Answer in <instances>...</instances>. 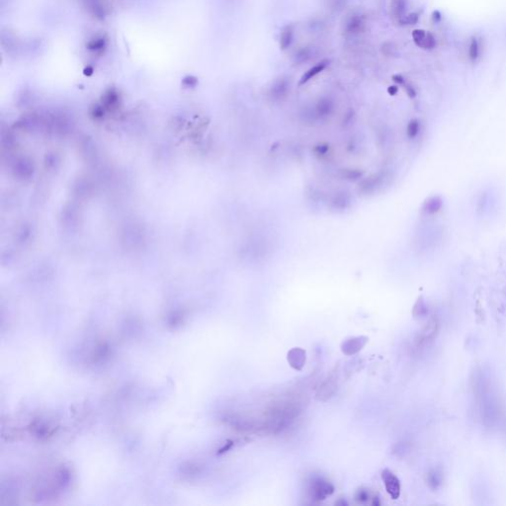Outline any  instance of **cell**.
I'll use <instances>...</instances> for the list:
<instances>
[{
    "mask_svg": "<svg viewBox=\"0 0 506 506\" xmlns=\"http://www.w3.org/2000/svg\"><path fill=\"white\" fill-rule=\"evenodd\" d=\"M382 477H383L384 484H385L386 489L389 492V494L394 499L398 498V496L400 494V484H399L398 479L396 478V476L392 472H390L388 470H386V471L383 472Z\"/></svg>",
    "mask_w": 506,
    "mask_h": 506,
    "instance_id": "obj_4",
    "label": "cell"
},
{
    "mask_svg": "<svg viewBox=\"0 0 506 506\" xmlns=\"http://www.w3.org/2000/svg\"><path fill=\"white\" fill-rule=\"evenodd\" d=\"M333 110V102L330 98H324L319 100V102L315 106V112L317 117L326 118L330 115Z\"/></svg>",
    "mask_w": 506,
    "mask_h": 506,
    "instance_id": "obj_12",
    "label": "cell"
},
{
    "mask_svg": "<svg viewBox=\"0 0 506 506\" xmlns=\"http://www.w3.org/2000/svg\"><path fill=\"white\" fill-rule=\"evenodd\" d=\"M337 389V379L334 376L329 377L320 386L317 393V398L327 399L332 396Z\"/></svg>",
    "mask_w": 506,
    "mask_h": 506,
    "instance_id": "obj_6",
    "label": "cell"
},
{
    "mask_svg": "<svg viewBox=\"0 0 506 506\" xmlns=\"http://www.w3.org/2000/svg\"><path fill=\"white\" fill-rule=\"evenodd\" d=\"M365 172L362 171L361 169H354V168H345V169H342L340 170V173H339V176L341 179L343 180H347V181H357V180H361L363 176H364Z\"/></svg>",
    "mask_w": 506,
    "mask_h": 506,
    "instance_id": "obj_14",
    "label": "cell"
},
{
    "mask_svg": "<svg viewBox=\"0 0 506 506\" xmlns=\"http://www.w3.org/2000/svg\"><path fill=\"white\" fill-rule=\"evenodd\" d=\"M393 79H394V81H395V82L398 83V84H403V82H404L403 77H402L401 75H398V74L394 75V76H393Z\"/></svg>",
    "mask_w": 506,
    "mask_h": 506,
    "instance_id": "obj_19",
    "label": "cell"
},
{
    "mask_svg": "<svg viewBox=\"0 0 506 506\" xmlns=\"http://www.w3.org/2000/svg\"><path fill=\"white\" fill-rule=\"evenodd\" d=\"M364 25V21L360 15L353 16L352 18L349 20V22L346 25V30L348 33H355L361 30L362 26Z\"/></svg>",
    "mask_w": 506,
    "mask_h": 506,
    "instance_id": "obj_16",
    "label": "cell"
},
{
    "mask_svg": "<svg viewBox=\"0 0 506 506\" xmlns=\"http://www.w3.org/2000/svg\"><path fill=\"white\" fill-rule=\"evenodd\" d=\"M329 61L326 60V61H323L320 63H318L317 65H315L310 68H308V70L302 75L301 79H300V82H299V85H304L306 84L307 82H308L310 79H312L313 77H315L317 74H319L320 72H323L326 67L329 65Z\"/></svg>",
    "mask_w": 506,
    "mask_h": 506,
    "instance_id": "obj_8",
    "label": "cell"
},
{
    "mask_svg": "<svg viewBox=\"0 0 506 506\" xmlns=\"http://www.w3.org/2000/svg\"><path fill=\"white\" fill-rule=\"evenodd\" d=\"M314 151H315V154H318V155H326L330 151V148H329L328 144H318L315 147Z\"/></svg>",
    "mask_w": 506,
    "mask_h": 506,
    "instance_id": "obj_18",
    "label": "cell"
},
{
    "mask_svg": "<svg viewBox=\"0 0 506 506\" xmlns=\"http://www.w3.org/2000/svg\"><path fill=\"white\" fill-rule=\"evenodd\" d=\"M418 123L417 121H411L408 126H407V135L409 137H415L417 134H418Z\"/></svg>",
    "mask_w": 506,
    "mask_h": 506,
    "instance_id": "obj_17",
    "label": "cell"
},
{
    "mask_svg": "<svg viewBox=\"0 0 506 506\" xmlns=\"http://www.w3.org/2000/svg\"><path fill=\"white\" fill-rule=\"evenodd\" d=\"M397 90H398V88H397L396 86H395V85H393V86H390V87H389V89H388V92H389L391 95H395V94H396Z\"/></svg>",
    "mask_w": 506,
    "mask_h": 506,
    "instance_id": "obj_20",
    "label": "cell"
},
{
    "mask_svg": "<svg viewBox=\"0 0 506 506\" xmlns=\"http://www.w3.org/2000/svg\"><path fill=\"white\" fill-rule=\"evenodd\" d=\"M406 7L407 0H391L392 12L395 17L399 19V21L405 17Z\"/></svg>",
    "mask_w": 506,
    "mask_h": 506,
    "instance_id": "obj_13",
    "label": "cell"
},
{
    "mask_svg": "<svg viewBox=\"0 0 506 506\" xmlns=\"http://www.w3.org/2000/svg\"><path fill=\"white\" fill-rule=\"evenodd\" d=\"M308 492L312 499L319 501L333 492V487L330 483L324 481L323 479L315 478L310 481Z\"/></svg>",
    "mask_w": 506,
    "mask_h": 506,
    "instance_id": "obj_2",
    "label": "cell"
},
{
    "mask_svg": "<svg viewBox=\"0 0 506 506\" xmlns=\"http://www.w3.org/2000/svg\"><path fill=\"white\" fill-rule=\"evenodd\" d=\"M294 39V27L292 25H287L280 35V48L284 51L287 50L292 43Z\"/></svg>",
    "mask_w": 506,
    "mask_h": 506,
    "instance_id": "obj_11",
    "label": "cell"
},
{
    "mask_svg": "<svg viewBox=\"0 0 506 506\" xmlns=\"http://www.w3.org/2000/svg\"><path fill=\"white\" fill-rule=\"evenodd\" d=\"M330 209L334 210L335 212H343L346 209L350 208L351 203H352V197L350 193L346 190H340L335 192L330 201Z\"/></svg>",
    "mask_w": 506,
    "mask_h": 506,
    "instance_id": "obj_3",
    "label": "cell"
},
{
    "mask_svg": "<svg viewBox=\"0 0 506 506\" xmlns=\"http://www.w3.org/2000/svg\"><path fill=\"white\" fill-rule=\"evenodd\" d=\"M288 88H289V84H288V81L286 79L284 78H279L278 80H276L274 82V84L272 85V87L270 89V93H271V96L275 99V100H279L281 98H283L288 92Z\"/></svg>",
    "mask_w": 506,
    "mask_h": 506,
    "instance_id": "obj_9",
    "label": "cell"
},
{
    "mask_svg": "<svg viewBox=\"0 0 506 506\" xmlns=\"http://www.w3.org/2000/svg\"><path fill=\"white\" fill-rule=\"evenodd\" d=\"M288 360L292 367L296 369H301L306 362V352L302 349L296 348L289 353Z\"/></svg>",
    "mask_w": 506,
    "mask_h": 506,
    "instance_id": "obj_10",
    "label": "cell"
},
{
    "mask_svg": "<svg viewBox=\"0 0 506 506\" xmlns=\"http://www.w3.org/2000/svg\"><path fill=\"white\" fill-rule=\"evenodd\" d=\"M412 37L416 44L422 49H433L435 47L434 37L423 30H415Z\"/></svg>",
    "mask_w": 506,
    "mask_h": 506,
    "instance_id": "obj_5",
    "label": "cell"
},
{
    "mask_svg": "<svg viewBox=\"0 0 506 506\" xmlns=\"http://www.w3.org/2000/svg\"><path fill=\"white\" fill-rule=\"evenodd\" d=\"M480 54H481L480 42L476 37H473L469 47V58L472 62H477L478 59L480 58Z\"/></svg>",
    "mask_w": 506,
    "mask_h": 506,
    "instance_id": "obj_15",
    "label": "cell"
},
{
    "mask_svg": "<svg viewBox=\"0 0 506 506\" xmlns=\"http://www.w3.org/2000/svg\"><path fill=\"white\" fill-rule=\"evenodd\" d=\"M366 341H367V339L363 338V337L351 338L343 343L342 351L347 355H353V354L360 351L364 347V345L366 344Z\"/></svg>",
    "mask_w": 506,
    "mask_h": 506,
    "instance_id": "obj_7",
    "label": "cell"
},
{
    "mask_svg": "<svg viewBox=\"0 0 506 506\" xmlns=\"http://www.w3.org/2000/svg\"><path fill=\"white\" fill-rule=\"evenodd\" d=\"M386 175L384 172H377L370 176L362 178L359 182L358 192L364 196H371L378 193L385 183Z\"/></svg>",
    "mask_w": 506,
    "mask_h": 506,
    "instance_id": "obj_1",
    "label": "cell"
}]
</instances>
